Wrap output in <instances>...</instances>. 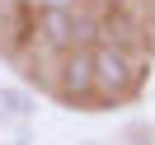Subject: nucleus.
<instances>
[{
    "label": "nucleus",
    "mask_w": 155,
    "mask_h": 145,
    "mask_svg": "<svg viewBox=\"0 0 155 145\" xmlns=\"http://www.w3.org/2000/svg\"><path fill=\"white\" fill-rule=\"evenodd\" d=\"M89 56H94V98H127L136 89V80H141V70H136L132 52L117 47V42H94L89 47Z\"/></svg>",
    "instance_id": "nucleus-1"
},
{
    "label": "nucleus",
    "mask_w": 155,
    "mask_h": 145,
    "mask_svg": "<svg viewBox=\"0 0 155 145\" xmlns=\"http://www.w3.org/2000/svg\"><path fill=\"white\" fill-rule=\"evenodd\" d=\"M33 33H38L42 47H52V52L61 56V52H71V47H85L89 24H85L80 10H42L38 24H33Z\"/></svg>",
    "instance_id": "nucleus-2"
},
{
    "label": "nucleus",
    "mask_w": 155,
    "mask_h": 145,
    "mask_svg": "<svg viewBox=\"0 0 155 145\" xmlns=\"http://www.w3.org/2000/svg\"><path fill=\"white\" fill-rule=\"evenodd\" d=\"M57 94L66 103H89L94 98V56H89V47L61 52V61H57Z\"/></svg>",
    "instance_id": "nucleus-3"
},
{
    "label": "nucleus",
    "mask_w": 155,
    "mask_h": 145,
    "mask_svg": "<svg viewBox=\"0 0 155 145\" xmlns=\"http://www.w3.org/2000/svg\"><path fill=\"white\" fill-rule=\"evenodd\" d=\"M38 112V98L19 84H0V117H10V122H28Z\"/></svg>",
    "instance_id": "nucleus-4"
},
{
    "label": "nucleus",
    "mask_w": 155,
    "mask_h": 145,
    "mask_svg": "<svg viewBox=\"0 0 155 145\" xmlns=\"http://www.w3.org/2000/svg\"><path fill=\"white\" fill-rule=\"evenodd\" d=\"M85 5L89 0H42V10H80V14H85Z\"/></svg>",
    "instance_id": "nucleus-5"
},
{
    "label": "nucleus",
    "mask_w": 155,
    "mask_h": 145,
    "mask_svg": "<svg viewBox=\"0 0 155 145\" xmlns=\"http://www.w3.org/2000/svg\"><path fill=\"white\" fill-rule=\"evenodd\" d=\"M5 145H28V140H24V136H10V140H5Z\"/></svg>",
    "instance_id": "nucleus-6"
},
{
    "label": "nucleus",
    "mask_w": 155,
    "mask_h": 145,
    "mask_svg": "<svg viewBox=\"0 0 155 145\" xmlns=\"http://www.w3.org/2000/svg\"><path fill=\"white\" fill-rule=\"evenodd\" d=\"M108 5H113V10H122V5H132V0H108Z\"/></svg>",
    "instance_id": "nucleus-7"
}]
</instances>
